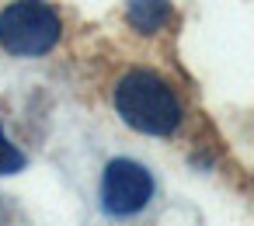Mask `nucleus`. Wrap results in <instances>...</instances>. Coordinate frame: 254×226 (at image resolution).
Here are the masks:
<instances>
[{
	"label": "nucleus",
	"mask_w": 254,
	"mask_h": 226,
	"mask_svg": "<svg viewBox=\"0 0 254 226\" xmlns=\"http://www.w3.org/2000/svg\"><path fill=\"white\" fill-rule=\"evenodd\" d=\"M115 112L126 125L146 136H171L181 125V105L167 80L146 70H132L115 87Z\"/></svg>",
	"instance_id": "f257e3e1"
},
{
	"label": "nucleus",
	"mask_w": 254,
	"mask_h": 226,
	"mask_svg": "<svg viewBox=\"0 0 254 226\" xmlns=\"http://www.w3.org/2000/svg\"><path fill=\"white\" fill-rule=\"evenodd\" d=\"M63 35L60 14L42 0H14L0 11V46L11 56H42Z\"/></svg>",
	"instance_id": "f03ea898"
},
{
	"label": "nucleus",
	"mask_w": 254,
	"mask_h": 226,
	"mask_svg": "<svg viewBox=\"0 0 254 226\" xmlns=\"http://www.w3.org/2000/svg\"><path fill=\"white\" fill-rule=\"evenodd\" d=\"M153 195V177L143 164L136 160H112L105 167V177H101V205L105 212L112 216H132L139 212Z\"/></svg>",
	"instance_id": "7ed1b4c3"
},
{
	"label": "nucleus",
	"mask_w": 254,
	"mask_h": 226,
	"mask_svg": "<svg viewBox=\"0 0 254 226\" xmlns=\"http://www.w3.org/2000/svg\"><path fill=\"white\" fill-rule=\"evenodd\" d=\"M126 18H129V25H132L136 32L150 35V32H160V28L167 25L171 4H167V0H129Z\"/></svg>",
	"instance_id": "20e7f679"
},
{
	"label": "nucleus",
	"mask_w": 254,
	"mask_h": 226,
	"mask_svg": "<svg viewBox=\"0 0 254 226\" xmlns=\"http://www.w3.org/2000/svg\"><path fill=\"white\" fill-rule=\"evenodd\" d=\"M25 167V153L4 136V125H0V177L4 174H18Z\"/></svg>",
	"instance_id": "39448f33"
}]
</instances>
